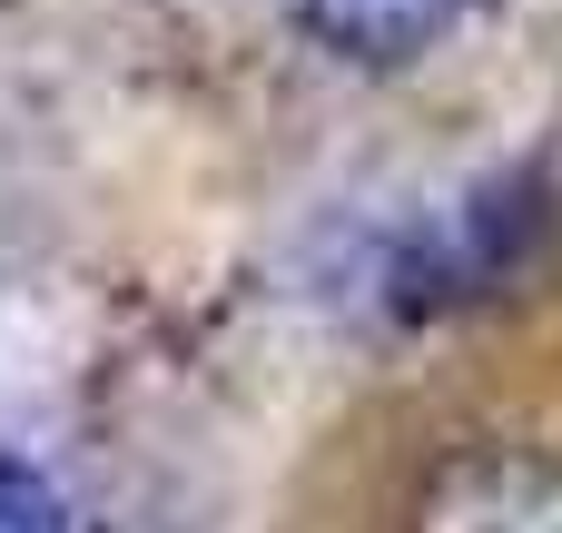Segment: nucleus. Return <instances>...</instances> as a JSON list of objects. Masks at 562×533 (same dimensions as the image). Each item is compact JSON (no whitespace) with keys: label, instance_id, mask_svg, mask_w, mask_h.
I'll return each mask as SVG.
<instances>
[{"label":"nucleus","instance_id":"f257e3e1","mask_svg":"<svg viewBox=\"0 0 562 533\" xmlns=\"http://www.w3.org/2000/svg\"><path fill=\"white\" fill-rule=\"evenodd\" d=\"M415 533H562V455L543 445H474L425 475Z\"/></svg>","mask_w":562,"mask_h":533},{"label":"nucleus","instance_id":"f03ea898","mask_svg":"<svg viewBox=\"0 0 562 533\" xmlns=\"http://www.w3.org/2000/svg\"><path fill=\"white\" fill-rule=\"evenodd\" d=\"M454 10L464 0H296L306 40L326 59H346V69H405V59H425L454 30Z\"/></svg>","mask_w":562,"mask_h":533},{"label":"nucleus","instance_id":"7ed1b4c3","mask_svg":"<svg viewBox=\"0 0 562 533\" xmlns=\"http://www.w3.org/2000/svg\"><path fill=\"white\" fill-rule=\"evenodd\" d=\"M0 533H69L59 485L40 465H20V455H0Z\"/></svg>","mask_w":562,"mask_h":533}]
</instances>
